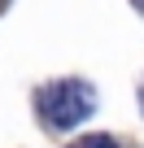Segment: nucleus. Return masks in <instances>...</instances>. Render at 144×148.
Listing matches in <instances>:
<instances>
[{"mask_svg":"<svg viewBox=\"0 0 144 148\" xmlns=\"http://www.w3.org/2000/svg\"><path fill=\"white\" fill-rule=\"evenodd\" d=\"M35 109L52 131H65V126H79L83 118H92L96 92L83 79H57V83H44L35 92Z\"/></svg>","mask_w":144,"mask_h":148,"instance_id":"nucleus-1","label":"nucleus"},{"mask_svg":"<svg viewBox=\"0 0 144 148\" xmlns=\"http://www.w3.org/2000/svg\"><path fill=\"white\" fill-rule=\"evenodd\" d=\"M70 148H118L109 135H88V139H79V144H70Z\"/></svg>","mask_w":144,"mask_h":148,"instance_id":"nucleus-2","label":"nucleus"},{"mask_svg":"<svg viewBox=\"0 0 144 148\" xmlns=\"http://www.w3.org/2000/svg\"><path fill=\"white\" fill-rule=\"evenodd\" d=\"M140 105H144V83H140Z\"/></svg>","mask_w":144,"mask_h":148,"instance_id":"nucleus-3","label":"nucleus"},{"mask_svg":"<svg viewBox=\"0 0 144 148\" xmlns=\"http://www.w3.org/2000/svg\"><path fill=\"white\" fill-rule=\"evenodd\" d=\"M5 5H9V0H0V9H5Z\"/></svg>","mask_w":144,"mask_h":148,"instance_id":"nucleus-4","label":"nucleus"}]
</instances>
